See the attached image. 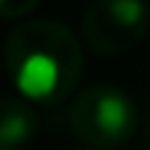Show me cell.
I'll list each match as a JSON object with an SVG mask.
<instances>
[{"label": "cell", "mask_w": 150, "mask_h": 150, "mask_svg": "<svg viewBox=\"0 0 150 150\" xmlns=\"http://www.w3.org/2000/svg\"><path fill=\"white\" fill-rule=\"evenodd\" d=\"M9 80L30 103H62L83 77V47L65 24L35 18L15 27L3 47Z\"/></svg>", "instance_id": "cell-1"}, {"label": "cell", "mask_w": 150, "mask_h": 150, "mask_svg": "<svg viewBox=\"0 0 150 150\" xmlns=\"http://www.w3.org/2000/svg\"><path fill=\"white\" fill-rule=\"evenodd\" d=\"M71 129L94 150H115L138 129V106L118 86H91L71 106Z\"/></svg>", "instance_id": "cell-2"}, {"label": "cell", "mask_w": 150, "mask_h": 150, "mask_svg": "<svg viewBox=\"0 0 150 150\" xmlns=\"http://www.w3.org/2000/svg\"><path fill=\"white\" fill-rule=\"evenodd\" d=\"M150 30L147 0H91L83 12V41L100 56L129 53Z\"/></svg>", "instance_id": "cell-3"}, {"label": "cell", "mask_w": 150, "mask_h": 150, "mask_svg": "<svg viewBox=\"0 0 150 150\" xmlns=\"http://www.w3.org/2000/svg\"><path fill=\"white\" fill-rule=\"evenodd\" d=\"M38 135V115L30 100L0 97V150H18Z\"/></svg>", "instance_id": "cell-4"}, {"label": "cell", "mask_w": 150, "mask_h": 150, "mask_svg": "<svg viewBox=\"0 0 150 150\" xmlns=\"http://www.w3.org/2000/svg\"><path fill=\"white\" fill-rule=\"evenodd\" d=\"M38 6V0H0V18H24Z\"/></svg>", "instance_id": "cell-5"}]
</instances>
